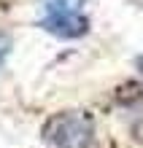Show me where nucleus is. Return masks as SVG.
Returning <instances> with one entry per match:
<instances>
[{
  "label": "nucleus",
  "instance_id": "obj_1",
  "mask_svg": "<svg viewBox=\"0 0 143 148\" xmlns=\"http://www.w3.org/2000/svg\"><path fill=\"white\" fill-rule=\"evenodd\" d=\"M43 132H46V140L57 148H89L92 121L76 110H62L46 121Z\"/></svg>",
  "mask_w": 143,
  "mask_h": 148
},
{
  "label": "nucleus",
  "instance_id": "obj_2",
  "mask_svg": "<svg viewBox=\"0 0 143 148\" xmlns=\"http://www.w3.org/2000/svg\"><path fill=\"white\" fill-rule=\"evenodd\" d=\"M41 27L59 38H81L86 35L89 22L70 0H46Z\"/></svg>",
  "mask_w": 143,
  "mask_h": 148
},
{
  "label": "nucleus",
  "instance_id": "obj_3",
  "mask_svg": "<svg viewBox=\"0 0 143 148\" xmlns=\"http://www.w3.org/2000/svg\"><path fill=\"white\" fill-rule=\"evenodd\" d=\"M8 54H11V35L0 32V70H3V65H6Z\"/></svg>",
  "mask_w": 143,
  "mask_h": 148
}]
</instances>
